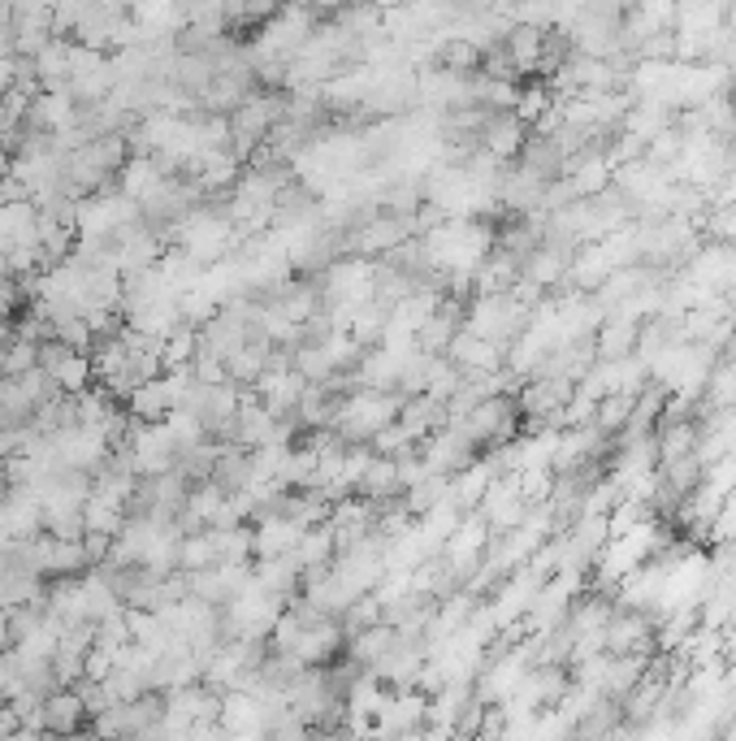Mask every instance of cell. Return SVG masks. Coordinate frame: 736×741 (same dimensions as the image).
<instances>
[{
    "label": "cell",
    "mask_w": 736,
    "mask_h": 741,
    "mask_svg": "<svg viewBox=\"0 0 736 741\" xmlns=\"http://www.w3.org/2000/svg\"><path fill=\"white\" fill-rule=\"evenodd\" d=\"M87 724H92V711H87V702H83L79 693L52 690L44 693V702H40V711L31 716L27 729H40V733H52L56 741H65V738H79Z\"/></svg>",
    "instance_id": "6da1fadb"
},
{
    "label": "cell",
    "mask_w": 736,
    "mask_h": 741,
    "mask_svg": "<svg viewBox=\"0 0 736 741\" xmlns=\"http://www.w3.org/2000/svg\"><path fill=\"white\" fill-rule=\"evenodd\" d=\"M131 403V416H139L144 425H160L169 412H174V399H169V387L160 382V378H152V382H144L135 395L126 399Z\"/></svg>",
    "instance_id": "7a4b0ae2"
}]
</instances>
